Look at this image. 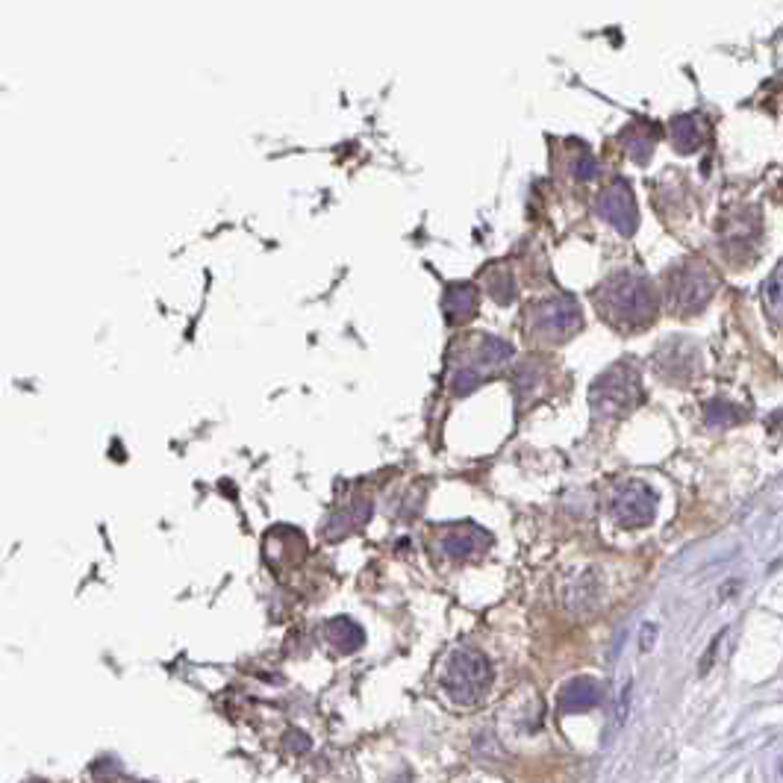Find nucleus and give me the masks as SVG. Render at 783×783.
<instances>
[{
	"instance_id": "nucleus-1",
	"label": "nucleus",
	"mask_w": 783,
	"mask_h": 783,
	"mask_svg": "<svg viewBox=\"0 0 783 783\" xmlns=\"http://www.w3.org/2000/svg\"><path fill=\"white\" fill-rule=\"evenodd\" d=\"M601 310L607 313V318H613L619 324L645 327L657 315L654 286L642 274L622 271L601 286Z\"/></svg>"
},
{
	"instance_id": "nucleus-2",
	"label": "nucleus",
	"mask_w": 783,
	"mask_h": 783,
	"mask_svg": "<svg viewBox=\"0 0 783 783\" xmlns=\"http://www.w3.org/2000/svg\"><path fill=\"white\" fill-rule=\"evenodd\" d=\"M489 680H492L489 660L474 648H460L451 654V660L445 666L442 686L457 704H474L483 695V689L489 686Z\"/></svg>"
},
{
	"instance_id": "nucleus-3",
	"label": "nucleus",
	"mask_w": 783,
	"mask_h": 783,
	"mask_svg": "<svg viewBox=\"0 0 783 783\" xmlns=\"http://www.w3.org/2000/svg\"><path fill=\"white\" fill-rule=\"evenodd\" d=\"M639 398H642L639 371L627 366V363H619L610 371H604L589 392V401L598 413H625Z\"/></svg>"
},
{
	"instance_id": "nucleus-4",
	"label": "nucleus",
	"mask_w": 783,
	"mask_h": 783,
	"mask_svg": "<svg viewBox=\"0 0 783 783\" xmlns=\"http://www.w3.org/2000/svg\"><path fill=\"white\" fill-rule=\"evenodd\" d=\"M713 289H716L713 274L704 265H695V262L680 265L669 277V298H672L675 313L680 315L701 313L710 304Z\"/></svg>"
},
{
	"instance_id": "nucleus-5",
	"label": "nucleus",
	"mask_w": 783,
	"mask_h": 783,
	"mask_svg": "<svg viewBox=\"0 0 783 783\" xmlns=\"http://www.w3.org/2000/svg\"><path fill=\"white\" fill-rule=\"evenodd\" d=\"M610 510H613V519L627 530L648 527L657 516V492L642 480H627L625 486L616 489Z\"/></svg>"
},
{
	"instance_id": "nucleus-6",
	"label": "nucleus",
	"mask_w": 783,
	"mask_h": 783,
	"mask_svg": "<svg viewBox=\"0 0 783 783\" xmlns=\"http://www.w3.org/2000/svg\"><path fill=\"white\" fill-rule=\"evenodd\" d=\"M577 327H580V307L569 295L545 301L536 310V330L548 339H566V336L575 333Z\"/></svg>"
},
{
	"instance_id": "nucleus-7",
	"label": "nucleus",
	"mask_w": 783,
	"mask_h": 783,
	"mask_svg": "<svg viewBox=\"0 0 783 783\" xmlns=\"http://www.w3.org/2000/svg\"><path fill=\"white\" fill-rule=\"evenodd\" d=\"M601 215L622 233V236H633L636 230V207H633V195L625 183H616L604 198H601Z\"/></svg>"
},
{
	"instance_id": "nucleus-8",
	"label": "nucleus",
	"mask_w": 783,
	"mask_h": 783,
	"mask_svg": "<svg viewBox=\"0 0 783 783\" xmlns=\"http://www.w3.org/2000/svg\"><path fill=\"white\" fill-rule=\"evenodd\" d=\"M601 704V683L592 678L569 680L560 692V713H583Z\"/></svg>"
},
{
	"instance_id": "nucleus-9",
	"label": "nucleus",
	"mask_w": 783,
	"mask_h": 783,
	"mask_svg": "<svg viewBox=\"0 0 783 783\" xmlns=\"http://www.w3.org/2000/svg\"><path fill=\"white\" fill-rule=\"evenodd\" d=\"M324 639H327L339 654H351V651H357V648L366 642V630L357 625L354 619L339 616V619H330V622L324 625Z\"/></svg>"
},
{
	"instance_id": "nucleus-10",
	"label": "nucleus",
	"mask_w": 783,
	"mask_h": 783,
	"mask_svg": "<svg viewBox=\"0 0 783 783\" xmlns=\"http://www.w3.org/2000/svg\"><path fill=\"white\" fill-rule=\"evenodd\" d=\"M486 542H489V536L483 530H477L474 524H460L457 530H451L442 539V548L448 557H469L474 551H480Z\"/></svg>"
},
{
	"instance_id": "nucleus-11",
	"label": "nucleus",
	"mask_w": 783,
	"mask_h": 783,
	"mask_svg": "<svg viewBox=\"0 0 783 783\" xmlns=\"http://www.w3.org/2000/svg\"><path fill=\"white\" fill-rule=\"evenodd\" d=\"M445 315H448V321L451 324H460V321H466L474 313V307H477V295H474V289H471L469 283H454L448 292H445Z\"/></svg>"
},
{
	"instance_id": "nucleus-12",
	"label": "nucleus",
	"mask_w": 783,
	"mask_h": 783,
	"mask_svg": "<svg viewBox=\"0 0 783 783\" xmlns=\"http://www.w3.org/2000/svg\"><path fill=\"white\" fill-rule=\"evenodd\" d=\"M763 304H766V310H769L772 318L783 321V262L775 265V271L763 283Z\"/></svg>"
},
{
	"instance_id": "nucleus-13",
	"label": "nucleus",
	"mask_w": 783,
	"mask_h": 783,
	"mask_svg": "<svg viewBox=\"0 0 783 783\" xmlns=\"http://www.w3.org/2000/svg\"><path fill=\"white\" fill-rule=\"evenodd\" d=\"M742 418L745 416L739 413V407L731 401H722V398H716L704 407V421L710 427H731V424H739Z\"/></svg>"
},
{
	"instance_id": "nucleus-14",
	"label": "nucleus",
	"mask_w": 783,
	"mask_h": 783,
	"mask_svg": "<svg viewBox=\"0 0 783 783\" xmlns=\"http://www.w3.org/2000/svg\"><path fill=\"white\" fill-rule=\"evenodd\" d=\"M510 357H513V348H510L507 342L492 339V336L483 339V348H480V360H483V363H489V366H504Z\"/></svg>"
},
{
	"instance_id": "nucleus-15",
	"label": "nucleus",
	"mask_w": 783,
	"mask_h": 783,
	"mask_svg": "<svg viewBox=\"0 0 783 783\" xmlns=\"http://www.w3.org/2000/svg\"><path fill=\"white\" fill-rule=\"evenodd\" d=\"M489 289H492L495 301H501V304H510V301H513V280H510V274L489 277Z\"/></svg>"
},
{
	"instance_id": "nucleus-16",
	"label": "nucleus",
	"mask_w": 783,
	"mask_h": 783,
	"mask_svg": "<svg viewBox=\"0 0 783 783\" xmlns=\"http://www.w3.org/2000/svg\"><path fill=\"white\" fill-rule=\"evenodd\" d=\"M477 383H480V374H477L474 368H463V371L451 380V386H454L457 395H466L471 389H477Z\"/></svg>"
},
{
	"instance_id": "nucleus-17",
	"label": "nucleus",
	"mask_w": 783,
	"mask_h": 783,
	"mask_svg": "<svg viewBox=\"0 0 783 783\" xmlns=\"http://www.w3.org/2000/svg\"><path fill=\"white\" fill-rule=\"evenodd\" d=\"M654 633H657V627L645 625V639H642V648H645V651L651 648V639H654Z\"/></svg>"
}]
</instances>
